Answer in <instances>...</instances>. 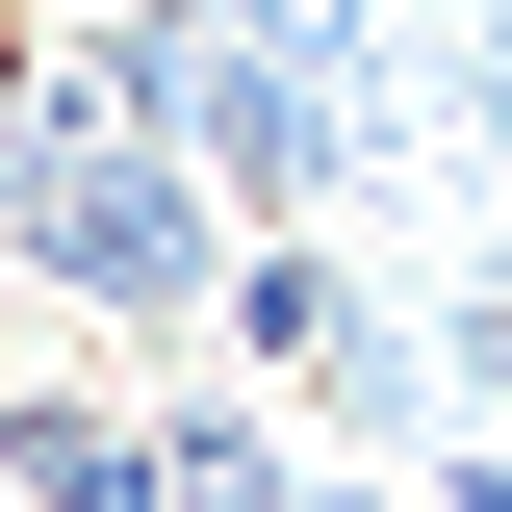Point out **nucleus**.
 Here are the masks:
<instances>
[{"label":"nucleus","mask_w":512,"mask_h":512,"mask_svg":"<svg viewBox=\"0 0 512 512\" xmlns=\"http://www.w3.org/2000/svg\"><path fill=\"white\" fill-rule=\"evenodd\" d=\"M0 487H26V512H180L154 436H128L103 384H0Z\"/></svg>","instance_id":"obj_1"},{"label":"nucleus","mask_w":512,"mask_h":512,"mask_svg":"<svg viewBox=\"0 0 512 512\" xmlns=\"http://www.w3.org/2000/svg\"><path fill=\"white\" fill-rule=\"evenodd\" d=\"M154 487H180V512H308V487H282V436H256L231 384H205V410H154Z\"/></svg>","instance_id":"obj_2"},{"label":"nucleus","mask_w":512,"mask_h":512,"mask_svg":"<svg viewBox=\"0 0 512 512\" xmlns=\"http://www.w3.org/2000/svg\"><path fill=\"white\" fill-rule=\"evenodd\" d=\"M436 384H461V436H512V256H487V282L436 308Z\"/></svg>","instance_id":"obj_3"}]
</instances>
